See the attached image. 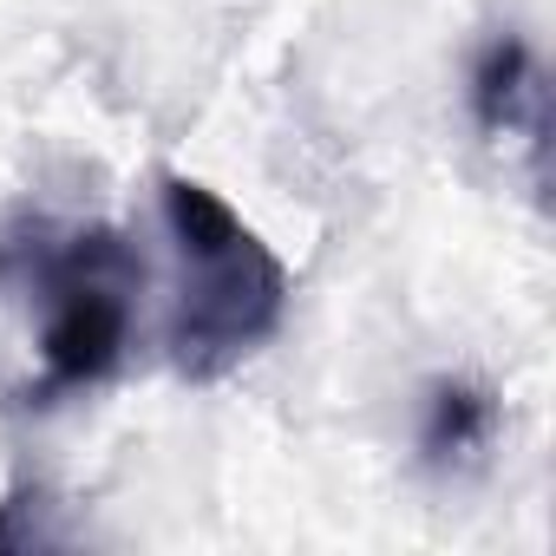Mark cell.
<instances>
[{"label": "cell", "mask_w": 556, "mask_h": 556, "mask_svg": "<svg viewBox=\"0 0 556 556\" xmlns=\"http://www.w3.org/2000/svg\"><path fill=\"white\" fill-rule=\"evenodd\" d=\"M164 229L177 255L170 367L197 387L236 374L289 315V268L210 184L164 177Z\"/></svg>", "instance_id": "cell-1"}, {"label": "cell", "mask_w": 556, "mask_h": 556, "mask_svg": "<svg viewBox=\"0 0 556 556\" xmlns=\"http://www.w3.org/2000/svg\"><path fill=\"white\" fill-rule=\"evenodd\" d=\"M0 275L27 282L47 308L40 321V400L92 393L118 374L131 341V295H138V255L118 229H53L34 223L27 236L0 242Z\"/></svg>", "instance_id": "cell-2"}, {"label": "cell", "mask_w": 556, "mask_h": 556, "mask_svg": "<svg viewBox=\"0 0 556 556\" xmlns=\"http://www.w3.org/2000/svg\"><path fill=\"white\" fill-rule=\"evenodd\" d=\"M471 112L484 125V138H510V131H536V66H530V47L517 34H497L484 53H478V73H471Z\"/></svg>", "instance_id": "cell-3"}, {"label": "cell", "mask_w": 556, "mask_h": 556, "mask_svg": "<svg viewBox=\"0 0 556 556\" xmlns=\"http://www.w3.org/2000/svg\"><path fill=\"white\" fill-rule=\"evenodd\" d=\"M497 439V393L478 380H439L426 393V426H419V452L432 465H465Z\"/></svg>", "instance_id": "cell-4"}, {"label": "cell", "mask_w": 556, "mask_h": 556, "mask_svg": "<svg viewBox=\"0 0 556 556\" xmlns=\"http://www.w3.org/2000/svg\"><path fill=\"white\" fill-rule=\"evenodd\" d=\"M0 543H8V530H0Z\"/></svg>", "instance_id": "cell-5"}]
</instances>
